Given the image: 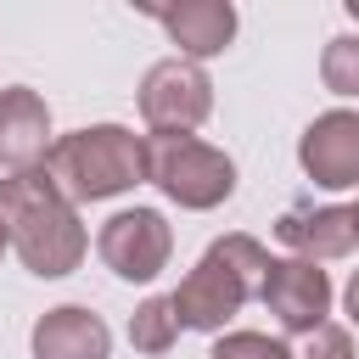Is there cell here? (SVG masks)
<instances>
[{"mask_svg":"<svg viewBox=\"0 0 359 359\" xmlns=\"http://www.w3.org/2000/svg\"><path fill=\"white\" fill-rule=\"evenodd\" d=\"M0 230H6V247L22 258V269L39 280L73 275L90 252V230L79 208L50 185L45 168L0 174Z\"/></svg>","mask_w":359,"mask_h":359,"instance_id":"cell-1","label":"cell"},{"mask_svg":"<svg viewBox=\"0 0 359 359\" xmlns=\"http://www.w3.org/2000/svg\"><path fill=\"white\" fill-rule=\"evenodd\" d=\"M39 168L73 208L112 202V196L146 185V135H135L123 123H84L73 135H56Z\"/></svg>","mask_w":359,"mask_h":359,"instance_id":"cell-2","label":"cell"},{"mask_svg":"<svg viewBox=\"0 0 359 359\" xmlns=\"http://www.w3.org/2000/svg\"><path fill=\"white\" fill-rule=\"evenodd\" d=\"M146 185L185 213H213L236 191V163L202 135H146Z\"/></svg>","mask_w":359,"mask_h":359,"instance_id":"cell-3","label":"cell"},{"mask_svg":"<svg viewBox=\"0 0 359 359\" xmlns=\"http://www.w3.org/2000/svg\"><path fill=\"white\" fill-rule=\"evenodd\" d=\"M213 112V79L202 62H185V56H163L146 67L140 79V118L151 135H191L202 129Z\"/></svg>","mask_w":359,"mask_h":359,"instance_id":"cell-4","label":"cell"},{"mask_svg":"<svg viewBox=\"0 0 359 359\" xmlns=\"http://www.w3.org/2000/svg\"><path fill=\"white\" fill-rule=\"evenodd\" d=\"M95 252L118 280H157L174 258V224L157 208H118L95 230Z\"/></svg>","mask_w":359,"mask_h":359,"instance_id":"cell-5","label":"cell"},{"mask_svg":"<svg viewBox=\"0 0 359 359\" xmlns=\"http://www.w3.org/2000/svg\"><path fill=\"white\" fill-rule=\"evenodd\" d=\"M252 297H258V292H252L236 269H224L213 252H202V258H196V269L168 292L180 331H208V337H219V331H224V325H230Z\"/></svg>","mask_w":359,"mask_h":359,"instance_id":"cell-6","label":"cell"},{"mask_svg":"<svg viewBox=\"0 0 359 359\" xmlns=\"http://www.w3.org/2000/svg\"><path fill=\"white\" fill-rule=\"evenodd\" d=\"M258 297H264V309L275 314L280 331L309 337L331 314V275L309 258H269V275H264Z\"/></svg>","mask_w":359,"mask_h":359,"instance_id":"cell-7","label":"cell"},{"mask_svg":"<svg viewBox=\"0 0 359 359\" xmlns=\"http://www.w3.org/2000/svg\"><path fill=\"white\" fill-rule=\"evenodd\" d=\"M297 163L314 185L325 191H348L359 185V112L353 107H331L320 112L303 135H297Z\"/></svg>","mask_w":359,"mask_h":359,"instance_id":"cell-8","label":"cell"},{"mask_svg":"<svg viewBox=\"0 0 359 359\" xmlns=\"http://www.w3.org/2000/svg\"><path fill=\"white\" fill-rule=\"evenodd\" d=\"M50 107L39 90L28 84H6L0 90V174H22L39 168L50 151Z\"/></svg>","mask_w":359,"mask_h":359,"instance_id":"cell-9","label":"cell"},{"mask_svg":"<svg viewBox=\"0 0 359 359\" xmlns=\"http://www.w3.org/2000/svg\"><path fill=\"white\" fill-rule=\"evenodd\" d=\"M34 359H112V331L84 303H56L28 331Z\"/></svg>","mask_w":359,"mask_h":359,"instance_id":"cell-10","label":"cell"},{"mask_svg":"<svg viewBox=\"0 0 359 359\" xmlns=\"http://www.w3.org/2000/svg\"><path fill=\"white\" fill-rule=\"evenodd\" d=\"M146 17H157V28L180 45L185 62H208V56L230 50V39H236V6H230V0H180V6H151Z\"/></svg>","mask_w":359,"mask_h":359,"instance_id":"cell-11","label":"cell"},{"mask_svg":"<svg viewBox=\"0 0 359 359\" xmlns=\"http://www.w3.org/2000/svg\"><path fill=\"white\" fill-rule=\"evenodd\" d=\"M275 241L292 247V258H309V264H331V258H348L359 247L348 208H314V202L286 208L275 219Z\"/></svg>","mask_w":359,"mask_h":359,"instance_id":"cell-12","label":"cell"},{"mask_svg":"<svg viewBox=\"0 0 359 359\" xmlns=\"http://www.w3.org/2000/svg\"><path fill=\"white\" fill-rule=\"evenodd\" d=\"M174 342H180L174 303H168V297H146V303L129 314V348H135V353H146V359H163Z\"/></svg>","mask_w":359,"mask_h":359,"instance_id":"cell-13","label":"cell"},{"mask_svg":"<svg viewBox=\"0 0 359 359\" xmlns=\"http://www.w3.org/2000/svg\"><path fill=\"white\" fill-rule=\"evenodd\" d=\"M320 84L331 90V95H359V34H337V39H325V50H320Z\"/></svg>","mask_w":359,"mask_h":359,"instance_id":"cell-14","label":"cell"},{"mask_svg":"<svg viewBox=\"0 0 359 359\" xmlns=\"http://www.w3.org/2000/svg\"><path fill=\"white\" fill-rule=\"evenodd\" d=\"M208 359H292V348L269 331H219Z\"/></svg>","mask_w":359,"mask_h":359,"instance_id":"cell-15","label":"cell"},{"mask_svg":"<svg viewBox=\"0 0 359 359\" xmlns=\"http://www.w3.org/2000/svg\"><path fill=\"white\" fill-rule=\"evenodd\" d=\"M292 359H353V331L325 320L303 337V348H292Z\"/></svg>","mask_w":359,"mask_h":359,"instance_id":"cell-16","label":"cell"},{"mask_svg":"<svg viewBox=\"0 0 359 359\" xmlns=\"http://www.w3.org/2000/svg\"><path fill=\"white\" fill-rule=\"evenodd\" d=\"M342 309H348V325L359 331V269L348 275V286H342Z\"/></svg>","mask_w":359,"mask_h":359,"instance_id":"cell-17","label":"cell"},{"mask_svg":"<svg viewBox=\"0 0 359 359\" xmlns=\"http://www.w3.org/2000/svg\"><path fill=\"white\" fill-rule=\"evenodd\" d=\"M348 219H353V236H359V202H353V208H348Z\"/></svg>","mask_w":359,"mask_h":359,"instance_id":"cell-18","label":"cell"},{"mask_svg":"<svg viewBox=\"0 0 359 359\" xmlns=\"http://www.w3.org/2000/svg\"><path fill=\"white\" fill-rule=\"evenodd\" d=\"M0 252H6V230H0Z\"/></svg>","mask_w":359,"mask_h":359,"instance_id":"cell-19","label":"cell"}]
</instances>
